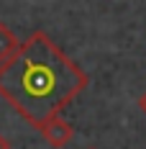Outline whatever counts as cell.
Listing matches in <instances>:
<instances>
[{
	"label": "cell",
	"mask_w": 146,
	"mask_h": 149,
	"mask_svg": "<svg viewBox=\"0 0 146 149\" xmlns=\"http://www.w3.org/2000/svg\"><path fill=\"white\" fill-rule=\"evenodd\" d=\"M138 108H141V111H144V113H146V90H144V95L138 98Z\"/></svg>",
	"instance_id": "obj_5"
},
{
	"label": "cell",
	"mask_w": 146,
	"mask_h": 149,
	"mask_svg": "<svg viewBox=\"0 0 146 149\" xmlns=\"http://www.w3.org/2000/svg\"><path fill=\"white\" fill-rule=\"evenodd\" d=\"M33 129H39L41 136L49 141V147H54V149H64L74 139V129L64 118H59V113L51 116V118H46V121H41V123H36Z\"/></svg>",
	"instance_id": "obj_2"
},
{
	"label": "cell",
	"mask_w": 146,
	"mask_h": 149,
	"mask_svg": "<svg viewBox=\"0 0 146 149\" xmlns=\"http://www.w3.org/2000/svg\"><path fill=\"white\" fill-rule=\"evenodd\" d=\"M90 149H95V147H90Z\"/></svg>",
	"instance_id": "obj_6"
},
{
	"label": "cell",
	"mask_w": 146,
	"mask_h": 149,
	"mask_svg": "<svg viewBox=\"0 0 146 149\" xmlns=\"http://www.w3.org/2000/svg\"><path fill=\"white\" fill-rule=\"evenodd\" d=\"M18 46H21L18 36H15L13 31H10L3 21H0V62H5V59L15 52V49H18Z\"/></svg>",
	"instance_id": "obj_3"
},
{
	"label": "cell",
	"mask_w": 146,
	"mask_h": 149,
	"mask_svg": "<svg viewBox=\"0 0 146 149\" xmlns=\"http://www.w3.org/2000/svg\"><path fill=\"white\" fill-rule=\"evenodd\" d=\"M0 149H13V144H10V139L5 134H0Z\"/></svg>",
	"instance_id": "obj_4"
},
{
	"label": "cell",
	"mask_w": 146,
	"mask_h": 149,
	"mask_svg": "<svg viewBox=\"0 0 146 149\" xmlns=\"http://www.w3.org/2000/svg\"><path fill=\"white\" fill-rule=\"evenodd\" d=\"M87 85V72L46 31H33L0 62V98L31 126L62 113Z\"/></svg>",
	"instance_id": "obj_1"
}]
</instances>
